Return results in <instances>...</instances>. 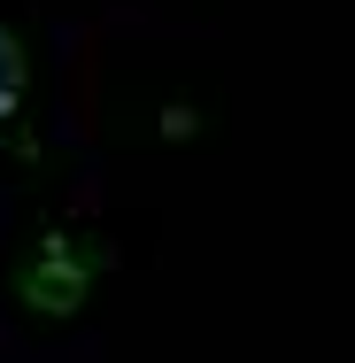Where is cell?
Segmentation results:
<instances>
[{
	"mask_svg": "<svg viewBox=\"0 0 355 363\" xmlns=\"http://www.w3.org/2000/svg\"><path fill=\"white\" fill-rule=\"evenodd\" d=\"M16 101H23V39L0 23V116H8Z\"/></svg>",
	"mask_w": 355,
	"mask_h": 363,
	"instance_id": "1",
	"label": "cell"
}]
</instances>
